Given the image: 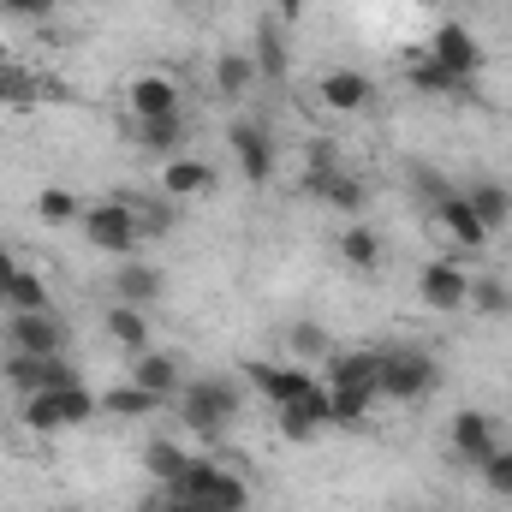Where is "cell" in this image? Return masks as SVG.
Returning <instances> with one entry per match:
<instances>
[{
	"label": "cell",
	"mask_w": 512,
	"mask_h": 512,
	"mask_svg": "<svg viewBox=\"0 0 512 512\" xmlns=\"http://www.w3.org/2000/svg\"><path fill=\"white\" fill-rule=\"evenodd\" d=\"M179 411H185V423H191V435H203L209 447L227 435V423L245 411V393L227 382V376H197V382L179 387Z\"/></svg>",
	"instance_id": "cell-1"
},
{
	"label": "cell",
	"mask_w": 512,
	"mask_h": 512,
	"mask_svg": "<svg viewBox=\"0 0 512 512\" xmlns=\"http://www.w3.org/2000/svg\"><path fill=\"white\" fill-rule=\"evenodd\" d=\"M173 495L197 501L203 512H251V483L239 471H227L221 459H191L185 477L173 483Z\"/></svg>",
	"instance_id": "cell-2"
},
{
	"label": "cell",
	"mask_w": 512,
	"mask_h": 512,
	"mask_svg": "<svg viewBox=\"0 0 512 512\" xmlns=\"http://www.w3.org/2000/svg\"><path fill=\"white\" fill-rule=\"evenodd\" d=\"M251 387L274 405V411L298 405L304 417L328 423V382H316L310 370H292V364H251Z\"/></svg>",
	"instance_id": "cell-3"
},
{
	"label": "cell",
	"mask_w": 512,
	"mask_h": 512,
	"mask_svg": "<svg viewBox=\"0 0 512 512\" xmlns=\"http://www.w3.org/2000/svg\"><path fill=\"white\" fill-rule=\"evenodd\" d=\"M435 387H441V364H435L423 346H387L382 352V376H376V393H382V399L423 405Z\"/></svg>",
	"instance_id": "cell-4"
},
{
	"label": "cell",
	"mask_w": 512,
	"mask_h": 512,
	"mask_svg": "<svg viewBox=\"0 0 512 512\" xmlns=\"http://www.w3.org/2000/svg\"><path fill=\"white\" fill-rule=\"evenodd\" d=\"M102 411V399L90 393L84 382H66V387H48V393H30L24 399V429H36V435H54V429H78V423H90Z\"/></svg>",
	"instance_id": "cell-5"
},
{
	"label": "cell",
	"mask_w": 512,
	"mask_h": 512,
	"mask_svg": "<svg viewBox=\"0 0 512 512\" xmlns=\"http://www.w3.org/2000/svg\"><path fill=\"white\" fill-rule=\"evenodd\" d=\"M84 239L96 245L102 256H131L137 251V215H131V203L126 197H108V203H84Z\"/></svg>",
	"instance_id": "cell-6"
},
{
	"label": "cell",
	"mask_w": 512,
	"mask_h": 512,
	"mask_svg": "<svg viewBox=\"0 0 512 512\" xmlns=\"http://www.w3.org/2000/svg\"><path fill=\"white\" fill-rule=\"evenodd\" d=\"M6 352L66 358V322L54 310H6Z\"/></svg>",
	"instance_id": "cell-7"
},
{
	"label": "cell",
	"mask_w": 512,
	"mask_h": 512,
	"mask_svg": "<svg viewBox=\"0 0 512 512\" xmlns=\"http://www.w3.org/2000/svg\"><path fill=\"white\" fill-rule=\"evenodd\" d=\"M227 149H233V161H239V173H245L251 185H268L274 167H280L274 131L262 126V120H233V126H227Z\"/></svg>",
	"instance_id": "cell-8"
},
{
	"label": "cell",
	"mask_w": 512,
	"mask_h": 512,
	"mask_svg": "<svg viewBox=\"0 0 512 512\" xmlns=\"http://www.w3.org/2000/svg\"><path fill=\"white\" fill-rule=\"evenodd\" d=\"M429 60H441V66H447L459 84H471V78L489 66L483 42H477V36L459 24V18H441V24H435V36H429Z\"/></svg>",
	"instance_id": "cell-9"
},
{
	"label": "cell",
	"mask_w": 512,
	"mask_h": 512,
	"mask_svg": "<svg viewBox=\"0 0 512 512\" xmlns=\"http://www.w3.org/2000/svg\"><path fill=\"white\" fill-rule=\"evenodd\" d=\"M0 376L18 387L24 399H30V393H48V387L78 382V370H72L66 358H36V352H6V358H0Z\"/></svg>",
	"instance_id": "cell-10"
},
{
	"label": "cell",
	"mask_w": 512,
	"mask_h": 512,
	"mask_svg": "<svg viewBox=\"0 0 512 512\" xmlns=\"http://www.w3.org/2000/svg\"><path fill=\"white\" fill-rule=\"evenodd\" d=\"M417 298L429 304V310H465V298H471V274L453 262V256H435V262H423V274H417Z\"/></svg>",
	"instance_id": "cell-11"
},
{
	"label": "cell",
	"mask_w": 512,
	"mask_h": 512,
	"mask_svg": "<svg viewBox=\"0 0 512 512\" xmlns=\"http://www.w3.org/2000/svg\"><path fill=\"white\" fill-rule=\"evenodd\" d=\"M495 447H501V429H495L489 411H453V423H447V453H453L459 465H483Z\"/></svg>",
	"instance_id": "cell-12"
},
{
	"label": "cell",
	"mask_w": 512,
	"mask_h": 512,
	"mask_svg": "<svg viewBox=\"0 0 512 512\" xmlns=\"http://www.w3.org/2000/svg\"><path fill=\"white\" fill-rule=\"evenodd\" d=\"M126 108L131 120H173V114H185V96H179V84L167 72H143V78H131Z\"/></svg>",
	"instance_id": "cell-13"
},
{
	"label": "cell",
	"mask_w": 512,
	"mask_h": 512,
	"mask_svg": "<svg viewBox=\"0 0 512 512\" xmlns=\"http://www.w3.org/2000/svg\"><path fill=\"white\" fill-rule=\"evenodd\" d=\"M429 215H435V227H441L459 251H483V245H489V227L477 221V209H471L465 191H447L441 203H429Z\"/></svg>",
	"instance_id": "cell-14"
},
{
	"label": "cell",
	"mask_w": 512,
	"mask_h": 512,
	"mask_svg": "<svg viewBox=\"0 0 512 512\" xmlns=\"http://www.w3.org/2000/svg\"><path fill=\"white\" fill-rule=\"evenodd\" d=\"M316 96H322L328 114H364V108L376 102V84H370L364 72H352V66H334V72H322Z\"/></svg>",
	"instance_id": "cell-15"
},
{
	"label": "cell",
	"mask_w": 512,
	"mask_h": 512,
	"mask_svg": "<svg viewBox=\"0 0 512 512\" xmlns=\"http://www.w3.org/2000/svg\"><path fill=\"white\" fill-rule=\"evenodd\" d=\"M209 191H215V167L209 161H191V155L161 161V197L167 203H191V197H209Z\"/></svg>",
	"instance_id": "cell-16"
},
{
	"label": "cell",
	"mask_w": 512,
	"mask_h": 512,
	"mask_svg": "<svg viewBox=\"0 0 512 512\" xmlns=\"http://www.w3.org/2000/svg\"><path fill=\"white\" fill-rule=\"evenodd\" d=\"M304 197H316V203H328V209H340V215H358V209L370 203V185H364L352 167H340V173L304 179Z\"/></svg>",
	"instance_id": "cell-17"
},
{
	"label": "cell",
	"mask_w": 512,
	"mask_h": 512,
	"mask_svg": "<svg viewBox=\"0 0 512 512\" xmlns=\"http://www.w3.org/2000/svg\"><path fill=\"white\" fill-rule=\"evenodd\" d=\"M161 292H167V274H161V268L131 262V256L114 268V298H120V304H137V310H143V304H155Z\"/></svg>",
	"instance_id": "cell-18"
},
{
	"label": "cell",
	"mask_w": 512,
	"mask_h": 512,
	"mask_svg": "<svg viewBox=\"0 0 512 512\" xmlns=\"http://www.w3.org/2000/svg\"><path fill=\"white\" fill-rule=\"evenodd\" d=\"M376 387L370 382H328V423H340V429H352V423H364L370 411H376Z\"/></svg>",
	"instance_id": "cell-19"
},
{
	"label": "cell",
	"mask_w": 512,
	"mask_h": 512,
	"mask_svg": "<svg viewBox=\"0 0 512 512\" xmlns=\"http://www.w3.org/2000/svg\"><path fill=\"white\" fill-rule=\"evenodd\" d=\"M131 382L143 387V393H155V399H179V364H173V352H137L131 358Z\"/></svg>",
	"instance_id": "cell-20"
},
{
	"label": "cell",
	"mask_w": 512,
	"mask_h": 512,
	"mask_svg": "<svg viewBox=\"0 0 512 512\" xmlns=\"http://www.w3.org/2000/svg\"><path fill=\"white\" fill-rule=\"evenodd\" d=\"M465 197H471V209H477V221H483L489 233H501L512 221V185L507 179H471Z\"/></svg>",
	"instance_id": "cell-21"
},
{
	"label": "cell",
	"mask_w": 512,
	"mask_h": 512,
	"mask_svg": "<svg viewBox=\"0 0 512 512\" xmlns=\"http://www.w3.org/2000/svg\"><path fill=\"white\" fill-rule=\"evenodd\" d=\"M340 256H346V268H358V274H376L382 268V233H370L364 221H352L346 233H340Z\"/></svg>",
	"instance_id": "cell-22"
},
{
	"label": "cell",
	"mask_w": 512,
	"mask_h": 512,
	"mask_svg": "<svg viewBox=\"0 0 512 512\" xmlns=\"http://www.w3.org/2000/svg\"><path fill=\"white\" fill-rule=\"evenodd\" d=\"M215 90H221L227 102H245V96L256 90V60L251 54H239V48L221 54V60H215Z\"/></svg>",
	"instance_id": "cell-23"
},
{
	"label": "cell",
	"mask_w": 512,
	"mask_h": 512,
	"mask_svg": "<svg viewBox=\"0 0 512 512\" xmlns=\"http://www.w3.org/2000/svg\"><path fill=\"white\" fill-rule=\"evenodd\" d=\"M108 340H114V346H126L131 358H137V352H149V322H143V310H137V304H120V298H114V310H108Z\"/></svg>",
	"instance_id": "cell-24"
},
{
	"label": "cell",
	"mask_w": 512,
	"mask_h": 512,
	"mask_svg": "<svg viewBox=\"0 0 512 512\" xmlns=\"http://www.w3.org/2000/svg\"><path fill=\"white\" fill-rule=\"evenodd\" d=\"M131 126H137V143L149 155H161V161H173L179 143H185V114H173V120H131Z\"/></svg>",
	"instance_id": "cell-25"
},
{
	"label": "cell",
	"mask_w": 512,
	"mask_h": 512,
	"mask_svg": "<svg viewBox=\"0 0 512 512\" xmlns=\"http://www.w3.org/2000/svg\"><path fill=\"white\" fill-rule=\"evenodd\" d=\"M185 465H191V453L173 447V441H149V447H143V471H149L161 489H173V483L185 477Z\"/></svg>",
	"instance_id": "cell-26"
},
{
	"label": "cell",
	"mask_w": 512,
	"mask_h": 512,
	"mask_svg": "<svg viewBox=\"0 0 512 512\" xmlns=\"http://www.w3.org/2000/svg\"><path fill=\"white\" fill-rule=\"evenodd\" d=\"M405 78H411V90H423V96H459V90H465V84H459L441 60H429V54H423V60H411V66H405Z\"/></svg>",
	"instance_id": "cell-27"
},
{
	"label": "cell",
	"mask_w": 512,
	"mask_h": 512,
	"mask_svg": "<svg viewBox=\"0 0 512 512\" xmlns=\"http://www.w3.org/2000/svg\"><path fill=\"white\" fill-rule=\"evenodd\" d=\"M36 215H42V227H72V221H84V203L66 185H48V191H36Z\"/></svg>",
	"instance_id": "cell-28"
},
{
	"label": "cell",
	"mask_w": 512,
	"mask_h": 512,
	"mask_svg": "<svg viewBox=\"0 0 512 512\" xmlns=\"http://www.w3.org/2000/svg\"><path fill=\"white\" fill-rule=\"evenodd\" d=\"M382 376V352H334L328 358V382H370Z\"/></svg>",
	"instance_id": "cell-29"
},
{
	"label": "cell",
	"mask_w": 512,
	"mask_h": 512,
	"mask_svg": "<svg viewBox=\"0 0 512 512\" xmlns=\"http://www.w3.org/2000/svg\"><path fill=\"white\" fill-rule=\"evenodd\" d=\"M102 405H108L114 417H131V423H137V417H149V411H161V399H155V393H143L137 382H120L114 393H102Z\"/></svg>",
	"instance_id": "cell-30"
},
{
	"label": "cell",
	"mask_w": 512,
	"mask_h": 512,
	"mask_svg": "<svg viewBox=\"0 0 512 512\" xmlns=\"http://www.w3.org/2000/svg\"><path fill=\"white\" fill-rule=\"evenodd\" d=\"M465 310H477V316H507V310H512V286H507V280H471Z\"/></svg>",
	"instance_id": "cell-31"
},
{
	"label": "cell",
	"mask_w": 512,
	"mask_h": 512,
	"mask_svg": "<svg viewBox=\"0 0 512 512\" xmlns=\"http://www.w3.org/2000/svg\"><path fill=\"white\" fill-rule=\"evenodd\" d=\"M6 310H54V298H48L42 274L18 268V280H12V292H6Z\"/></svg>",
	"instance_id": "cell-32"
},
{
	"label": "cell",
	"mask_w": 512,
	"mask_h": 512,
	"mask_svg": "<svg viewBox=\"0 0 512 512\" xmlns=\"http://www.w3.org/2000/svg\"><path fill=\"white\" fill-rule=\"evenodd\" d=\"M42 96V84L24 72V66H0V102H12V108H30Z\"/></svg>",
	"instance_id": "cell-33"
},
{
	"label": "cell",
	"mask_w": 512,
	"mask_h": 512,
	"mask_svg": "<svg viewBox=\"0 0 512 512\" xmlns=\"http://www.w3.org/2000/svg\"><path fill=\"white\" fill-rule=\"evenodd\" d=\"M477 471H483V483H489L495 495H507V501H512V447H495Z\"/></svg>",
	"instance_id": "cell-34"
},
{
	"label": "cell",
	"mask_w": 512,
	"mask_h": 512,
	"mask_svg": "<svg viewBox=\"0 0 512 512\" xmlns=\"http://www.w3.org/2000/svg\"><path fill=\"white\" fill-rule=\"evenodd\" d=\"M131 215H137V233H173V203L161 197V203H131Z\"/></svg>",
	"instance_id": "cell-35"
},
{
	"label": "cell",
	"mask_w": 512,
	"mask_h": 512,
	"mask_svg": "<svg viewBox=\"0 0 512 512\" xmlns=\"http://www.w3.org/2000/svg\"><path fill=\"white\" fill-rule=\"evenodd\" d=\"M411 191H417L423 203H441V197H447L453 185H447V179H441V173H435L429 161H411Z\"/></svg>",
	"instance_id": "cell-36"
},
{
	"label": "cell",
	"mask_w": 512,
	"mask_h": 512,
	"mask_svg": "<svg viewBox=\"0 0 512 512\" xmlns=\"http://www.w3.org/2000/svg\"><path fill=\"white\" fill-rule=\"evenodd\" d=\"M256 78H286V48H280V42H274V36H262V42H256Z\"/></svg>",
	"instance_id": "cell-37"
},
{
	"label": "cell",
	"mask_w": 512,
	"mask_h": 512,
	"mask_svg": "<svg viewBox=\"0 0 512 512\" xmlns=\"http://www.w3.org/2000/svg\"><path fill=\"white\" fill-rule=\"evenodd\" d=\"M346 161H340V149L334 143H310V155H304V179H322V173H340Z\"/></svg>",
	"instance_id": "cell-38"
},
{
	"label": "cell",
	"mask_w": 512,
	"mask_h": 512,
	"mask_svg": "<svg viewBox=\"0 0 512 512\" xmlns=\"http://www.w3.org/2000/svg\"><path fill=\"white\" fill-rule=\"evenodd\" d=\"M316 429H322V423H316V417H304L298 405H286V411H280V435H286V441H310Z\"/></svg>",
	"instance_id": "cell-39"
},
{
	"label": "cell",
	"mask_w": 512,
	"mask_h": 512,
	"mask_svg": "<svg viewBox=\"0 0 512 512\" xmlns=\"http://www.w3.org/2000/svg\"><path fill=\"white\" fill-rule=\"evenodd\" d=\"M137 512H203L197 501H185V495H173V489H161V495H149Z\"/></svg>",
	"instance_id": "cell-40"
},
{
	"label": "cell",
	"mask_w": 512,
	"mask_h": 512,
	"mask_svg": "<svg viewBox=\"0 0 512 512\" xmlns=\"http://www.w3.org/2000/svg\"><path fill=\"white\" fill-rule=\"evenodd\" d=\"M0 6H6L12 18H54V6H60V0H0Z\"/></svg>",
	"instance_id": "cell-41"
},
{
	"label": "cell",
	"mask_w": 512,
	"mask_h": 512,
	"mask_svg": "<svg viewBox=\"0 0 512 512\" xmlns=\"http://www.w3.org/2000/svg\"><path fill=\"white\" fill-rule=\"evenodd\" d=\"M12 280H18V256L0 245V304H6V292H12Z\"/></svg>",
	"instance_id": "cell-42"
},
{
	"label": "cell",
	"mask_w": 512,
	"mask_h": 512,
	"mask_svg": "<svg viewBox=\"0 0 512 512\" xmlns=\"http://www.w3.org/2000/svg\"><path fill=\"white\" fill-rule=\"evenodd\" d=\"M268 6H274V18H280V24H292V18H304V6H310V0H268Z\"/></svg>",
	"instance_id": "cell-43"
},
{
	"label": "cell",
	"mask_w": 512,
	"mask_h": 512,
	"mask_svg": "<svg viewBox=\"0 0 512 512\" xmlns=\"http://www.w3.org/2000/svg\"><path fill=\"white\" fill-rule=\"evenodd\" d=\"M66 512H84V507H66Z\"/></svg>",
	"instance_id": "cell-44"
}]
</instances>
